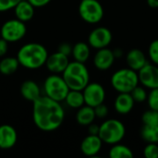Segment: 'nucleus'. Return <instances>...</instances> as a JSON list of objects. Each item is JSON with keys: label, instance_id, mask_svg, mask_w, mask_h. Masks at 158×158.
Here are the masks:
<instances>
[{"label": "nucleus", "instance_id": "obj_1", "mask_svg": "<svg viewBox=\"0 0 158 158\" xmlns=\"http://www.w3.org/2000/svg\"><path fill=\"white\" fill-rule=\"evenodd\" d=\"M32 104V119L39 130L49 132L57 130L62 125L65 111L60 102L46 95H41Z\"/></svg>", "mask_w": 158, "mask_h": 158}, {"label": "nucleus", "instance_id": "obj_2", "mask_svg": "<svg viewBox=\"0 0 158 158\" xmlns=\"http://www.w3.org/2000/svg\"><path fill=\"white\" fill-rule=\"evenodd\" d=\"M48 56L46 48L38 43H29L22 45L17 54L20 66L29 69H37L45 65Z\"/></svg>", "mask_w": 158, "mask_h": 158}, {"label": "nucleus", "instance_id": "obj_3", "mask_svg": "<svg viewBox=\"0 0 158 158\" xmlns=\"http://www.w3.org/2000/svg\"><path fill=\"white\" fill-rule=\"evenodd\" d=\"M62 77L69 90L82 91L90 82V73L85 63L78 61L69 62L62 72Z\"/></svg>", "mask_w": 158, "mask_h": 158}, {"label": "nucleus", "instance_id": "obj_4", "mask_svg": "<svg viewBox=\"0 0 158 158\" xmlns=\"http://www.w3.org/2000/svg\"><path fill=\"white\" fill-rule=\"evenodd\" d=\"M126 135L125 125L118 119L109 118L99 126L98 136L104 143L113 145L120 143Z\"/></svg>", "mask_w": 158, "mask_h": 158}, {"label": "nucleus", "instance_id": "obj_5", "mask_svg": "<svg viewBox=\"0 0 158 158\" xmlns=\"http://www.w3.org/2000/svg\"><path fill=\"white\" fill-rule=\"evenodd\" d=\"M110 83L118 93H131L139 85L138 73L130 68L119 69L112 74Z\"/></svg>", "mask_w": 158, "mask_h": 158}, {"label": "nucleus", "instance_id": "obj_6", "mask_svg": "<svg viewBox=\"0 0 158 158\" xmlns=\"http://www.w3.org/2000/svg\"><path fill=\"white\" fill-rule=\"evenodd\" d=\"M44 90L46 96L57 102L64 101L69 92V88L65 80L58 74H52L45 79Z\"/></svg>", "mask_w": 158, "mask_h": 158}, {"label": "nucleus", "instance_id": "obj_7", "mask_svg": "<svg viewBox=\"0 0 158 158\" xmlns=\"http://www.w3.org/2000/svg\"><path fill=\"white\" fill-rule=\"evenodd\" d=\"M78 10L80 17L90 24H96L104 18V7L98 0H81Z\"/></svg>", "mask_w": 158, "mask_h": 158}, {"label": "nucleus", "instance_id": "obj_8", "mask_svg": "<svg viewBox=\"0 0 158 158\" xmlns=\"http://www.w3.org/2000/svg\"><path fill=\"white\" fill-rule=\"evenodd\" d=\"M0 32L1 37L5 39L6 42L15 43L19 42L25 36L27 32V28L25 22L18 19H13L6 20L2 25Z\"/></svg>", "mask_w": 158, "mask_h": 158}, {"label": "nucleus", "instance_id": "obj_9", "mask_svg": "<svg viewBox=\"0 0 158 158\" xmlns=\"http://www.w3.org/2000/svg\"><path fill=\"white\" fill-rule=\"evenodd\" d=\"M85 105L95 107L106 99V90L99 82H89L82 90Z\"/></svg>", "mask_w": 158, "mask_h": 158}, {"label": "nucleus", "instance_id": "obj_10", "mask_svg": "<svg viewBox=\"0 0 158 158\" xmlns=\"http://www.w3.org/2000/svg\"><path fill=\"white\" fill-rule=\"evenodd\" d=\"M113 39L112 32L106 27H96L94 28L88 36V44L90 47L96 50L107 47Z\"/></svg>", "mask_w": 158, "mask_h": 158}, {"label": "nucleus", "instance_id": "obj_11", "mask_svg": "<svg viewBox=\"0 0 158 158\" xmlns=\"http://www.w3.org/2000/svg\"><path fill=\"white\" fill-rule=\"evenodd\" d=\"M139 83L148 89L158 88V66L153 63H147L137 71Z\"/></svg>", "mask_w": 158, "mask_h": 158}, {"label": "nucleus", "instance_id": "obj_12", "mask_svg": "<svg viewBox=\"0 0 158 158\" xmlns=\"http://www.w3.org/2000/svg\"><path fill=\"white\" fill-rule=\"evenodd\" d=\"M116 57L114 56L113 50L105 47L97 50L96 54L94 56V65L97 69L101 71H106L113 66Z\"/></svg>", "mask_w": 158, "mask_h": 158}, {"label": "nucleus", "instance_id": "obj_13", "mask_svg": "<svg viewBox=\"0 0 158 158\" xmlns=\"http://www.w3.org/2000/svg\"><path fill=\"white\" fill-rule=\"evenodd\" d=\"M69 63V56L56 51L52 55H48L45 66L50 72L54 74H59L65 70Z\"/></svg>", "mask_w": 158, "mask_h": 158}, {"label": "nucleus", "instance_id": "obj_14", "mask_svg": "<svg viewBox=\"0 0 158 158\" xmlns=\"http://www.w3.org/2000/svg\"><path fill=\"white\" fill-rule=\"evenodd\" d=\"M103 143H104L98 135L89 134L82 140L81 143V151L84 156L93 157L100 153Z\"/></svg>", "mask_w": 158, "mask_h": 158}, {"label": "nucleus", "instance_id": "obj_15", "mask_svg": "<svg viewBox=\"0 0 158 158\" xmlns=\"http://www.w3.org/2000/svg\"><path fill=\"white\" fill-rule=\"evenodd\" d=\"M18 140V133L14 127L8 124L0 126V148L6 150L15 146Z\"/></svg>", "mask_w": 158, "mask_h": 158}, {"label": "nucleus", "instance_id": "obj_16", "mask_svg": "<svg viewBox=\"0 0 158 158\" xmlns=\"http://www.w3.org/2000/svg\"><path fill=\"white\" fill-rule=\"evenodd\" d=\"M126 63L128 65V68L138 71L148 63V60L145 54L142 50L138 48H133L127 53Z\"/></svg>", "mask_w": 158, "mask_h": 158}, {"label": "nucleus", "instance_id": "obj_17", "mask_svg": "<svg viewBox=\"0 0 158 158\" xmlns=\"http://www.w3.org/2000/svg\"><path fill=\"white\" fill-rule=\"evenodd\" d=\"M134 100L131 93H118L114 102V107L117 113L127 115L131 112L134 107Z\"/></svg>", "mask_w": 158, "mask_h": 158}, {"label": "nucleus", "instance_id": "obj_18", "mask_svg": "<svg viewBox=\"0 0 158 158\" xmlns=\"http://www.w3.org/2000/svg\"><path fill=\"white\" fill-rule=\"evenodd\" d=\"M20 94L22 97L30 102L35 101L38 97L41 96V90L39 85L31 80L25 81L20 86Z\"/></svg>", "mask_w": 158, "mask_h": 158}, {"label": "nucleus", "instance_id": "obj_19", "mask_svg": "<svg viewBox=\"0 0 158 158\" xmlns=\"http://www.w3.org/2000/svg\"><path fill=\"white\" fill-rule=\"evenodd\" d=\"M16 18L23 22L31 20L34 16V6L28 0H21L15 7Z\"/></svg>", "mask_w": 158, "mask_h": 158}, {"label": "nucleus", "instance_id": "obj_20", "mask_svg": "<svg viewBox=\"0 0 158 158\" xmlns=\"http://www.w3.org/2000/svg\"><path fill=\"white\" fill-rule=\"evenodd\" d=\"M95 118L96 117L94 113V108L87 105H84L80 107L76 114V120L81 126L90 125L94 121Z\"/></svg>", "mask_w": 158, "mask_h": 158}, {"label": "nucleus", "instance_id": "obj_21", "mask_svg": "<svg viewBox=\"0 0 158 158\" xmlns=\"http://www.w3.org/2000/svg\"><path fill=\"white\" fill-rule=\"evenodd\" d=\"M90 54H91V50H90L89 44H86L83 42H79L72 46L71 55L75 61L85 63L89 59Z\"/></svg>", "mask_w": 158, "mask_h": 158}, {"label": "nucleus", "instance_id": "obj_22", "mask_svg": "<svg viewBox=\"0 0 158 158\" xmlns=\"http://www.w3.org/2000/svg\"><path fill=\"white\" fill-rule=\"evenodd\" d=\"M64 101L70 108L74 109H79L85 105L82 91L78 90H69Z\"/></svg>", "mask_w": 158, "mask_h": 158}, {"label": "nucleus", "instance_id": "obj_23", "mask_svg": "<svg viewBox=\"0 0 158 158\" xmlns=\"http://www.w3.org/2000/svg\"><path fill=\"white\" fill-rule=\"evenodd\" d=\"M19 63L17 57L6 56L0 61V73L3 75H11L19 69Z\"/></svg>", "mask_w": 158, "mask_h": 158}, {"label": "nucleus", "instance_id": "obj_24", "mask_svg": "<svg viewBox=\"0 0 158 158\" xmlns=\"http://www.w3.org/2000/svg\"><path fill=\"white\" fill-rule=\"evenodd\" d=\"M108 156L111 158H132L134 156V154L130 147L118 143L112 145Z\"/></svg>", "mask_w": 158, "mask_h": 158}, {"label": "nucleus", "instance_id": "obj_25", "mask_svg": "<svg viewBox=\"0 0 158 158\" xmlns=\"http://www.w3.org/2000/svg\"><path fill=\"white\" fill-rule=\"evenodd\" d=\"M141 137L147 143H158V123L154 125H143L141 130Z\"/></svg>", "mask_w": 158, "mask_h": 158}, {"label": "nucleus", "instance_id": "obj_26", "mask_svg": "<svg viewBox=\"0 0 158 158\" xmlns=\"http://www.w3.org/2000/svg\"><path fill=\"white\" fill-rule=\"evenodd\" d=\"M143 125H154L158 123V111L150 109L143 112L142 115Z\"/></svg>", "mask_w": 158, "mask_h": 158}, {"label": "nucleus", "instance_id": "obj_27", "mask_svg": "<svg viewBox=\"0 0 158 158\" xmlns=\"http://www.w3.org/2000/svg\"><path fill=\"white\" fill-rule=\"evenodd\" d=\"M131 94L134 100L135 103H143L147 100V92L144 89L143 86H139L137 85L131 92Z\"/></svg>", "mask_w": 158, "mask_h": 158}, {"label": "nucleus", "instance_id": "obj_28", "mask_svg": "<svg viewBox=\"0 0 158 158\" xmlns=\"http://www.w3.org/2000/svg\"><path fill=\"white\" fill-rule=\"evenodd\" d=\"M147 104L150 109L158 111V88L151 89L147 95Z\"/></svg>", "mask_w": 158, "mask_h": 158}, {"label": "nucleus", "instance_id": "obj_29", "mask_svg": "<svg viewBox=\"0 0 158 158\" xmlns=\"http://www.w3.org/2000/svg\"><path fill=\"white\" fill-rule=\"evenodd\" d=\"M148 56L153 64L158 66V39L154 40L148 47Z\"/></svg>", "mask_w": 158, "mask_h": 158}, {"label": "nucleus", "instance_id": "obj_30", "mask_svg": "<svg viewBox=\"0 0 158 158\" xmlns=\"http://www.w3.org/2000/svg\"><path fill=\"white\" fill-rule=\"evenodd\" d=\"M143 156L146 158H158V144L148 143L143 148Z\"/></svg>", "mask_w": 158, "mask_h": 158}, {"label": "nucleus", "instance_id": "obj_31", "mask_svg": "<svg viewBox=\"0 0 158 158\" xmlns=\"http://www.w3.org/2000/svg\"><path fill=\"white\" fill-rule=\"evenodd\" d=\"M21 0H0V12L13 9Z\"/></svg>", "mask_w": 158, "mask_h": 158}, {"label": "nucleus", "instance_id": "obj_32", "mask_svg": "<svg viewBox=\"0 0 158 158\" xmlns=\"http://www.w3.org/2000/svg\"><path fill=\"white\" fill-rule=\"evenodd\" d=\"M94 113H95V117L98 118H105L107 117L108 115V107L103 103L98 105L97 106L94 107Z\"/></svg>", "mask_w": 158, "mask_h": 158}, {"label": "nucleus", "instance_id": "obj_33", "mask_svg": "<svg viewBox=\"0 0 158 158\" xmlns=\"http://www.w3.org/2000/svg\"><path fill=\"white\" fill-rule=\"evenodd\" d=\"M57 51L62 53L65 56H70L72 53V45L69 43H62L58 45Z\"/></svg>", "mask_w": 158, "mask_h": 158}, {"label": "nucleus", "instance_id": "obj_34", "mask_svg": "<svg viewBox=\"0 0 158 158\" xmlns=\"http://www.w3.org/2000/svg\"><path fill=\"white\" fill-rule=\"evenodd\" d=\"M8 50V42H6L2 37L0 38V57H3L6 56Z\"/></svg>", "mask_w": 158, "mask_h": 158}, {"label": "nucleus", "instance_id": "obj_35", "mask_svg": "<svg viewBox=\"0 0 158 158\" xmlns=\"http://www.w3.org/2000/svg\"><path fill=\"white\" fill-rule=\"evenodd\" d=\"M34 7H42L50 3L51 0H28Z\"/></svg>", "mask_w": 158, "mask_h": 158}, {"label": "nucleus", "instance_id": "obj_36", "mask_svg": "<svg viewBox=\"0 0 158 158\" xmlns=\"http://www.w3.org/2000/svg\"><path fill=\"white\" fill-rule=\"evenodd\" d=\"M88 132L92 135H98L99 133V126L97 124H94V122L88 125Z\"/></svg>", "mask_w": 158, "mask_h": 158}, {"label": "nucleus", "instance_id": "obj_37", "mask_svg": "<svg viewBox=\"0 0 158 158\" xmlns=\"http://www.w3.org/2000/svg\"><path fill=\"white\" fill-rule=\"evenodd\" d=\"M113 53H114V56H115L116 59L117 58H120L123 56V50L121 48H116V49H114L113 50Z\"/></svg>", "mask_w": 158, "mask_h": 158}, {"label": "nucleus", "instance_id": "obj_38", "mask_svg": "<svg viewBox=\"0 0 158 158\" xmlns=\"http://www.w3.org/2000/svg\"><path fill=\"white\" fill-rule=\"evenodd\" d=\"M147 5L152 8H158V0H147Z\"/></svg>", "mask_w": 158, "mask_h": 158}]
</instances>
